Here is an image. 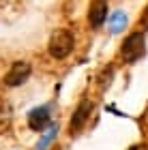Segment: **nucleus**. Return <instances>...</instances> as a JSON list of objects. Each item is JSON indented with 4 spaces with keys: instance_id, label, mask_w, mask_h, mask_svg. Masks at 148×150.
I'll return each mask as SVG.
<instances>
[{
    "instance_id": "f257e3e1",
    "label": "nucleus",
    "mask_w": 148,
    "mask_h": 150,
    "mask_svg": "<svg viewBox=\"0 0 148 150\" xmlns=\"http://www.w3.org/2000/svg\"><path fill=\"white\" fill-rule=\"evenodd\" d=\"M73 47H75V37H73V32L69 28H58L52 32L50 43H47V52L52 58H56V60L67 58L73 52Z\"/></svg>"
},
{
    "instance_id": "f03ea898",
    "label": "nucleus",
    "mask_w": 148,
    "mask_h": 150,
    "mask_svg": "<svg viewBox=\"0 0 148 150\" xmlns=\"http://www.w3.org/2000/svg\"><path fill=\"white\" fill-rule=\"evenodd\" d=\"M144 54H146V35L142 30L131 32V35L125 39L123 47H120V56H123V60L129 62V64H133V62H137Z\"/></svg>"
},
{
    "instance_id": "7ed1b4c3",
    "label": "nucleus",
    "mask_w": 148,
    "mask_h": 150,
    "mask_svg": "<svg viewBox=\"0 0 148 150\" xmlns=\"http://www.w3.org/2000/svg\"><path fill=\"white\" fill-rule=\"evenodd\" d=\"M92 110H95V103L88 101V99H84L82 103L75 107V112H73L71 120H69V135L71 137L82 133V129L86 127V122H88L90 116H92Z\"/></svg>"
},
{
    "instance_id": "20e7f679",
    "label": "nucleus",
    "mask_w": 148,
    "mask_h": 150,
    "mask_svg": "<svg viewBox=\"0 0 148 150\" xmlns=\"http://www.w3.org/2000/svg\"><path fill=\"white\" fill-rule=\"evenodd\" d=\"M30 73H32L30 62H26V60H15V62L11 64V69L6 71V75H4V86H9V88L22 86L24 81L30 77Z\"/></svg>"
},
{
    "instance_id": "39448f33",
    "label": "nucleus",
    "mask_w": 148,
    "mask_h": 150,
    "mask_svg": "<svg viewBox=\"0 0 148 150\" xmlns=\"http://www.w3.org/2000/svg\"><path fill=\"white\" fill-rule=\"evenodd\" d=\"M52 122V105H41L28 112V127L32 131H45L47 125Z\"/></svg>"
},
{
    "instance_id": "423d86ee",
    "label": "nucleus",
    "mask_w": 148,
    "mask_h": 150,
    "mask_svg": "<svg viewBox=\"0 0 148 150\" xmlns=\"http://www.w3.org/2000/svg\"><path fill=\"white\" fill-rule=\"evenodd\" d=\"M107 0H92L90 2V11H88V22L95 26V28H99V26L105 24L107 19Z\"/></svg>"
},
{
    "instance_id": "0eeeda50",
    "label": "nucleus",
    "mask_w": 148,
    "mask_h": 150,
    "mask_svg": "<svg viewBox=\"0 0 148 150\" xmlns=\"http://www.w3.org/2000/svg\"><path fill=\"white\" fill-rule=\"evenodd\" d=\"M56 135H58V125H54V122H50L47 125V133L41 137V142L37 144V148L35 150H47V146L52 144L54 139H56Z\"/></svg>"
},
{
    "instance_id": "6e6552de",
    "label": "nucleus",
    "mask_w": 148,
    "mask_h": 150,
    "mask_svg": "<svg viewBox=\"0 0 148 150\" xmlns=\"http://www.w3.org/2000/svg\"><path fill=\"white\" fill-rule=\"evenodd\" d=\"M107 19H110V26H112L110 30L112 32H120L125 28V24H127V15L125 13H114V15H110Z\"/></svg>"
},
{
    "instance_id": "1a4fd4ad",
    "label": "nucleus",
    "mask_w": 148,
    "mask_h": 150,
    "mask_svg": "<svg viewBox=\"0 0 148 150\" xmlns=\"http://www.w3.org/2000/svg\"><path fill=\"white\" fill-rule=\"evenodd\" d=\"M112 75H114V67H112V64H110V67H105V69L101 71V75H99V86L103 88V90L112 84Z\"/></svg>"
},
{
    "instance_id": "9d476101",
    "label": "nucleus",
    "mask_w": 148,
    "mask_h": 150,
    "mask_svg": "<svg viewBox=\"0 0 148 150\" xmlns=\"http://www.w3.org/2000/svg\"><path fill=\"white\" fill-rule=\"evenodd\" d=\"M140 26H144V28H148V6L144 9V15L140 17Z\"/></svg>"
},
{
    "instance_id": "9b49d317",
    "label": "nucleus",
    "mask_w": 148,
    "mask_h": 150,
    "mask_svg": "<svg viewBox=\"0 0 148 150\" xmlns=\"http://www.w3.org/2000/svg\"><path fill=\"white\" fill-rule=\"evenodd\" d=\"M129 150H140V148H137V146H133V148H129Z\"/></svg>"
}]
</instances>
